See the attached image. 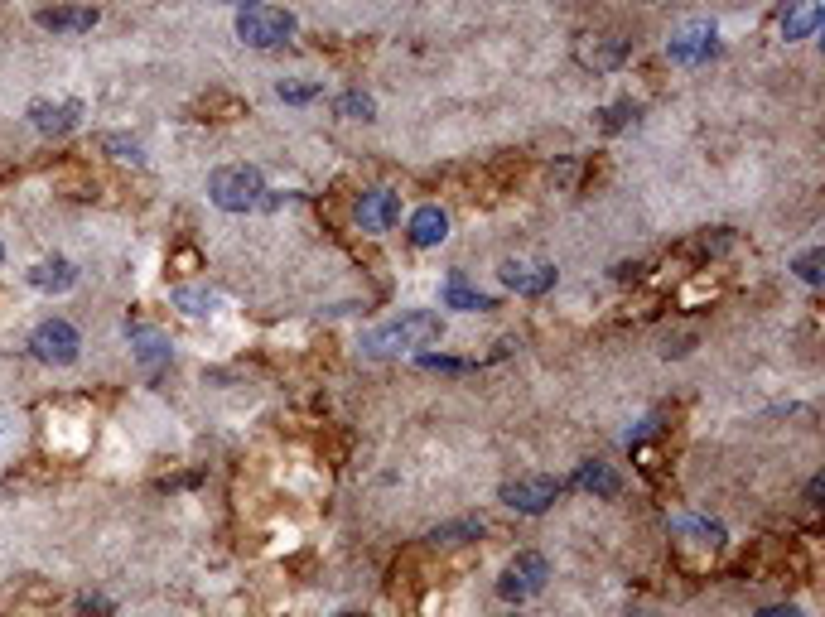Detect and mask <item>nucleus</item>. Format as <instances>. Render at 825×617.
I'll use <instances>...</instances> for the list:
<instances>
[{
  "mask_svg": "<svg viewBox=\"0 0 825 617\" xmlns=\"http://www.w3.org/2000/svg\"><path fill=\"white\" fill-rule=\"evenodd\" d=\"M78 116H83V107H78V102H58V107H54V102H34V107H29V121H34L44 135L73 131V126H78Z\"/></svg>",
  "mask_w": 825,
  "mask_h": 617,
  "instance_id": "11",
  "label": "nucleus"
},
{
  "mask_svg": "<svg viewBox=\"0 0 825 617\" xmlns=\"http://www.w3.org/2000/svg\"><path fill=\"white\" fill-rule=\"evenodd\" d=\"M275 92H280V102H314L319 97V82H280Z\"/></svg>",
  "mask_w": 825,
  "mask_h": 617,
  "instance_id": "23",
  "label": "nucleus"
},
{
  "mask_svg": "<svg viewBox=\"0 0 825 617\" xmlns=\"http://www.w3.org/2000/svg\"><path fill=\"white\" fill-rule=\"evenodd\" d=\"M107 150H116V160H140V145L136 140H121V135H111Z\"/></svg>",
  "mask_w": 825,
  "mask_h": 617,
  "instance_id": "26",
  "label": "nucleus"
},
{
  "mask_svg": "<svg viewBox=\"0 0 825 617\" xmlns=\"http://www.w3.org/2000/svg\"><path fill=\"white\" fill-rule=\"evenodd\" d=\"M570 483L579 487V492H594V497H618V487H623V478L608 468V463H584Z\"/></svg>",
  "mask_w": 825,
  "mask_h": 617,
  "instance_id": "14",
  "label": "nucleus"
},
{
  "mask_svg": "<svg viewBox=\"0 0 825 617\" xmlns=\"http://www.w3.org/2000/svg\"><path fill=\"white\" fill-rule=\"evenodd\" d=\"M502 280H507V290H517V295H546L550 285H555V266H517V261H507V266H502Z\"/></svg>",
  "mask_w": 825,
  "mask_h": 617,
  "instance_id": "12",
  "label": "nucleus"
},
{
  "mask_svg": "<svg viewBox=\"0 0 825 617\" xmlns=\"http://www.w3.org/2000/svg\"><path fill=\"white\" fill-rule=\"evenodd\" d=\"M102 20L97 15V5H54V10H39L34 15V25L49 29V34H83Z\"/></svg>",
  "mask_w": 825,
  "mask_h": 617,
  "instance_id": "8",
  "label": "nucleus"
},
{
  "mask_svg": "<svg viewBox=\"0 0 825 617\" xmlns=\"http://www.w3.org/2000/svg\"><path fill=\"white\" fill-rule=\"evenodd\" d=\"M821 492H825V478H811V487H806V497H811V502H821Z\"/></svg>",
  "mask_w": 825,
  "mask_h": 617,
  "instance_id": "28",
  "label": "nucleus"
},
{
  "mask_svg": "<svg viewBox=\"0 0 825 617\" xmlns=\"http://www.w3.org/2000/svg\"><path fill=\"white\" fill-rule=\"evenodd\" d=\"M174 304H184V314H213L218 295H208V290H174Z\"/></svg>",
  "mask_w": 825,
  "mask_h": 617,
  "instance_id": "21",
  "label": "nucleus"
},
{
  "mask_svg": "<svg viewBox=\"0 0 825 617\" xmlns=\"http://www.w3.org/2000/svg\"><path fill=\"white\" fill-rule=\"evenodd\" d=\"M444 237H449V217H444V208H420V213L411 217V242L415 246H440Z\"/></svg>",
  "mask_w": 825,
  "mask_h": 617,
  "instance_id": "13",
  "label": "nucleus"
},
{
  "mask_svg": "<svg viewBox=\"0 0 825 617\" xmlns=\"http://www.w3.org/2000/svg\"><path fill=\"white\" fill-rule=\"evenodd\" d=\"M29 348L39 362H54V367H68V362H78V328L68 319H44L34 333H29Z\"/></svg>",
  "mask_w": 825,
  "mask_h": 617,
  "instance_id": "5",
  "label": "nucleus"
},
{
  "mask_svg": "<svg viewBox=\"0 0 825 617\" xmlns=\"http://www.w3.org/2000/svg\"><path fill=\"white\" fill-rule=\"evenodd\" d=\"M715 54H719V39L710 25H695L666 44V58H671V63H710Z\"/></svg>",
  "mask_w": 825,
  "mask_h": 617,
  "instance_id": "7",
  "label": "nucleus"
},
{
  "mask_svg": "<svg viewBox=\"0 0 825 617\" xmlns=\"http://www.w3.org/2000/svg\"><path fill=\"white\" fill-rule=\"evenodd\" d=\"M555 497H560V483H555V478H541V473L502 483V502H507L512 511H526V516H541Z\"/></svg>",
  "mask_w": 825,
  "mask_h": 617,
  "instance_id": "6",
  "label": "nucleus"
},
{
  "mask_svg": "<svg viewBox=\"0 0 825 617\" xmlns=\"http://www.w3.org/2000/svg\"><path fill=\"white\" fill-rule=\"evenodd\" d=\"M758 617H801V608H787V603H777V608H763Z\"/></svg>",
  "mask_w": 825,
  "mask_h": 617,
  "instance_id": "27",
  "label": "nucleus"
},
{
  "mask_svg": "<svg viewBox=\"0 0 825 617\" xmlns=\"http://www.w3.org/2000/svg\"><path fill=\"white\" fill-rule=\"evenodd\" d=\"M782 39H806L821 29V0H787L782 5Z\"/></svg>",
  "mask_w": 825,
  "mask_h": 617,
  "instance_id": "10",
  "label": "nucleus"
},
{
  "mask_svg": "<svg viewBox=\"0 0 825 617\" xmlns=\"http://www.w3.org/2000/svg\"><path fill=\"white\" fill-rule=\"evenodd\" d=\"M444 304H449V309H464V314H483V309H493V295H478V290L464 285V275H449Z\"/></svg>",
  "mask_w": 825,
  "mask_h": 617,
  "instance_id": "16",
  "label": "nucleus"
},
{
  "mask_svg": "<svg viewBox=\"0 0 825 617\" xmlns=\"http://www.w3.org/2000/svg\"><path fill=\"white\" fill-rule=\"evenodd\" d=\"M420 367H430V372H464V362H454V357H435V352H425Z\"/></svg>",
  "mask_w": 825,
  "mask_h": 617,
  "instance_id": "25",
  "label": "nucleus"
},
{
  "mask_svg": "<svg viewBox=\"0 0 825 617\" xmlns=\"http://www.w3.org/2000/svg\"><path fill=\"white\" fill-rule=\"evenodd\" d=\"M227 5H247V0H227ZM251 5H256V0H251Z\"/></svg>",
  "mask_w": 825,
  "mask_h": 617,
  "instance_id": "29",
  "label": "nucleus"
},
{
  "mask_svg": "<svg viewBox=\"0 0 825 617\" xmlns=\"http://www.w3.org/2000/svg\"><path fill=\"white\" fill-rule=\"evenodd\" d=\"M131 343H136V352H140V362H145V367H160V362H169V343L160 338V333L136 328V333H131Z\"/></svg>",
  "mask_w": 825,
  "mask_h": 617,
  "instance_id": "18",
  "label": "nucleus"
},
{
  "mask_svg": "<svg viewBox=\"0 0 825 617\" xmlns=\"http://www.w3.org/2000/svg\"><path fill=\"white\" fill-rule=\"evenodd\" d=\"M396 213H401V198H396L391 188H367V193L358 198L362 232H386V227L396 222Z\"/></svg>",
  "mask_w": 825,
  "mask_h": 617,
  "instance_id": "9",
  "label": "nucleus"
},
{
  "mask_svg": "<svg viewBox=\"0 0 825 617\" xmlns=\"http://www.w3.org/2000/svg\"><path fill=\"white\" fill-rule=\"evenodd\" d=\"M821 266H825V251H806V256H797V266H792V270H797L806 285H821V280H825Z\"/></svg>",
  "mask_w": 825,
  "mask_h": 617,
  "instance_id": "22",
  "label": "nucleus"
},
{
  "mask_svg": "<svg viewBox=\"0 0 825 617\" xmlns=\"http://www.w3.org/2000/svg\"><path fill=\"white\" fill-rule=\"evenodd\" d=\"M633 116H637V102H618V107H608L604 111V131H623Z\"/></svg>",
  "mask_w": 825,
  "mask_h": 617,
  "instance_id": "24",
  "label": "nucleus"
},
{
  "mask_svg": "<svg viewBox=\"0 0 825 617\" xmlns=\"http://www.w3.org/2000/svg\"><path fill=\"white\" fill-rule=\"evenodd\" d=\"M546 579H550L546 555H536V550H522L517 560L507 564V574L497 579V593H502L507 603H522V598H536V593L546 589Z\"/></svg>",
  "mask_w": 825,
  "mask_h": 617,
  "instance_id": "4",
  "label": "nucleus"
},
{
  "mask_svg": "<svg viewBox=\"0 0 825 617\" xmlns=\"http://www.w3.org/2000/svg\"><path fill=\"white\" fill-rule=\"evenodd\" d=\"M0 256H5V246H0Z\"/></svg>",
  "mask_w": 825,
  "mask_h": 617,
  "instance_id": "30",
  "label": "nucleus"
},
{
  "mask_svg": "<svg viewBox=\"0 0 825 617\" xmlns=\"http://www.w3.org/2000/svg\"><path fill=\"white\" fill-rule=\"evenodd\" d=\"M295 29H300V20L290 10H275V5H242V15H237V39L251 49H275Z\"/></svg>",
  "mask_w": 825,
  "mask_h": 617,
  "instance_id": "3",
  "label": "nucleus"
},
{
  "mask_svg": "<svg viewBox=\"0 0 825 617\" xmlns=\"http://www.w3.org/2000/svg\"><path fill=\"white\" fill-rule=\"evenodd\" d=\"M208 198L218 203L222 213H251V208H266V179L261 169L251 164H227V169H213L208 179Z\"/></svg>",
  "mask_w": 825,
  "mask_h": 617,
  "instance_id": "2",
  "label": "nucleus"
},
{
  "mask_svg": "<svg viewBox=\"0 0 825 617\" xmlns=\"http://www.w3.org/2000/svg\"><path fill=\"white\" fill-rule=\"evenodd\" d=\"M73 280H78V270H73V261H63V256L39 261V266L29 270V285H34V290H68Z\"/></svg>",
  "mask_w": 825,
  "mask_h": 617,
  "instance_id": "15",
  "label": "nucleus"
},
{
  "mask_svg": "<svg viewBox=\"0 0 825 617\" xmlns=\"http://www.w3.org/2000/svg\"><path fill=\"white\" fill-rule=\"evenodd\" d=\"M628 49H633V39H608V44H599V49H584V63H594V68H613V63H623L628 58Z\"/></svg>",
  "mask_w": 825,
  "mask_h": 617,
  "instance_id": "19",
  "label": "nucleus"
},
{
  "mask_svg": "<svg viewBox=\"0 0 825 617\" xmlns=\"http://www.w3.org/2000/svg\"><path fill=\"white\" fill-rule=\"evenodd\" d=\"M483 536V516H464V521H444L430 531V545H464V540H478Z\"/></svg>",
  "mask_w": 825,
  "mask_h": 617,
  "instance_id": "17",
  "label": "nucleus"
},
{
  "mask_svg": "<svg viewBox=\"0 0 825 617\" xmlns=\"http://www.w3.org/2000/svg\"><path fill=\"white\" fill-rule=\"evenodd\" d=\"M338 116H348V121H372V116H377V102H372L367 92H343V97H338Z\"/></svg>",
  "mask_w": 825,
  "mask_h": 617,
  "instance_id": "20",
  "label": "nucleus"
},
{
  "mask_svg": "<svg viewBox=\"0 0 825 617\" xmlns=\"http://www.w3.org/2000/svg\"><path fill=\"white\" fill-rule=\"evenodd\" d=\"M440 338H444V319H440V314H430V309H411V314H401V319L382 323L377 333H367V343H362V348L372 352V357H391V352L430 348V343H440Z\"/></svg>",
  "mask_w": 825,
  "mask_h": 617,
  "instance_id": "1",
  "label": "nucleus"
}]
</instances>
